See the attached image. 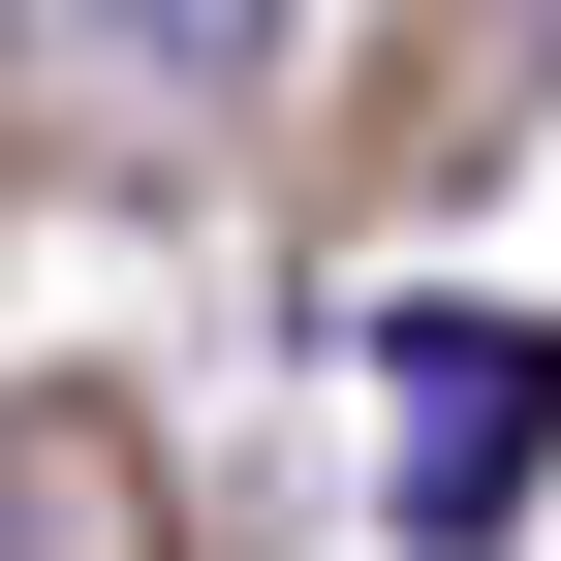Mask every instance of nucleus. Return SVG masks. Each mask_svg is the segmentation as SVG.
Wrapping results in <instances>:
<instances>
[{
  "label": "nucleus",
  "mask_w": 561,
  "mask_h": 561,
  "mask_svg": "<svg viewBox=\"0 0 561 561\" xmlns=\"http://www.w3.org/2000/svg\"><path fill=\"white\" fill-rule=\"evenodd\" d=\"M561 468V312H405V561H500Z\"/></svg>",
  "instance_id": "1"
},
{
  "label": "nucleus",
  "mask_w": 561,
  "mask_h": 561,
  "mask_svg": "<svg viewBox=\"0 0 561 561\" xmlns=\"http://www.w3.org/2000/svg\"><path fill=\"white\" fill-rule=\"evenodd\" d=\"M94 32H125V62H219V32H250V0H94Z\"/></svg>",
  "instance_id": "2"
}]
</instances>
